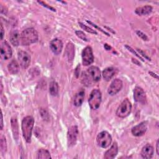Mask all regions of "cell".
Instances as JSON below:
<instances>
[{
  "label": "cell",
  "instance_id": "obj_8",
  "mask_svg": "<svg viewBox=\"0 0 159 159\" xmlns=\"http://www.w3.org/2000/svg\"><path fill=\"white\" fill-rule=\"evenodd\" d=\"M17 58L20 65L23 68H27L30 63V55L23 50H20L17 53Z\"/></svg>",
  "mask_w": 159,
  "mask_h": 159
},
{
  "label": "cell",
  "instance_id": "obj_10",
  "mask_svg": "<svg viewBox=\"0 0 159 159\" xmlns=\"http://www.w3.org/2000/svg\"><path fill=\"white\" fill-rule=\"evenodd\" d=\"M86 73L90 80L94 82H97L101 79V71L99 68L95 66H90L86 71Z\"/></svg>",
  "mask_w": 159,
  "mask_h": 159
},
{
  "label": "cell",
  "instance_id": "obj_26",
  "mask_svg": "<svg viewBox=\"0 0 159 159\" xmlns=\"http://www.w3.org/2000/svg\"><path fill=\"white\" fill-rule=\"evenodd\" d=\"M0 147H1V152L2 153H4L7 150V143L6 138L4 135H1V142H0Z\"/></svg>",
  "mask_w": 159,
  "mask_h": 159
},
{
  "label": "cell",
  "instance_id": "obj_37",
  "mask_svg": "<svg viewBox=\"0 0 159 159\" xmlns=\"http://www.w3.org/2000/svg\"><path fill=\"white\" fill-rule=\"evenodd\" d=\"M104 48H106V50H109L111 48V47L109 45H107V43H105L104 45Z\"/></svg>",
  "mask_w": 159,
  "mask_h": 159
},
{
  "label": "cell",
  "instance_id": "obj_17",
  "mask_svg": "<svg viewBox=\"0 0 159 159\" xmlns=\"http://www.w3.org/2000/svg\"><path fill=\"white\" fill-rule=\"evenodd\" d=\"M154 152L153 147L150 144H146L141 150V156L143 158H151Z\"/></svg>",
  "mask_w": 159,
  "mask_h": 159
},
{
  "label": "cell",
  "instance_id": "obj_2",
  "mask_svg": "<svg viewBox=\"0 0 159 159\" xmlns=\"http://www.w3.org/2000/svg\"><path fill=\"white\" fill-rule=\"evenodd\" d=\"M34 124V119L32 116L25 117L21 124V129L22 132V135L25 140L27 143H30L31 141L32 132Z\"/></svg>",
  "mask_w": 159,
  "mask_h": 159
},
{
  "label": "cell",
  "instance_id": "obj_19",
  "mask_svg": "<svg viewBox=\"0 0 159 159\" xmlns=\"http://www.w3.org/2000/svg\"><path fill=\"white\" fill-rule=\"evenodd\" d=\"M116 73V69L113 67H108L105 68L102 71V76L104 79L108 81L115 75Z\"/></svg>",
  "mask_w": 159,
  "mask_h": 159
},
{
  "label": "cell",
  "instance_id": "obj_22",
  "mask_svg": "<svg viewBox=\"0 0 159 159\" xmlns=\"http://www.w3.org/2000/svg\"><path fill=\"white\" fill-rule=\"evenodd\" d=\"M152 7L151 6L147 5L142 7H137L135 11V12L139 16H145L150 14L152 12Z\"/></svg>",
  "mask_w": 159,
  "mask_h": 159
},
{
  "label": "cell",
  "instance_id": "obj_27",
  "mask_svg": "<svg viewBox=\"0 0 159 159\" xmlns=\"http://www.w3.org/2000/svg\"><path fill=\"white\" fill-rule=\"evenodd\" d=\"M79 24H80V27H81L83 29H84V30L87 31L88 32H89V33H91V34H97V32H96L94 30H93V29L90 28L89 27H88L87 25H86L83 24V23H81V22H79Z\"/></svg>",
  "mask_w": 159,
  "mask_h": 159
},
{
  "label": "cell",
  "instance_id": "obj_35",
  "mask_svg": "<svg viewBox=\"0 0 159 159\" xmlns=\"http://www.w3.org/2000/svg\"><path fill=\"white\" fill-rule=\"evenodd\" d=\"M159 142L158 140L157 141V143H156V151H157V154L158 155H159Z\"/></svg>",
  "mask_w": 159,
  "mask_h": 159
},
{
  "label": "cell",
  "instance_id": "obj_16",
  "mask_svg": "<svg viewBox=\"0 0 159 159\" xmlns=\"http://www.w3.org/2000/svg\"><path fill=\"white\" fill-rule=\"evenodd\" d=\"M64 55L69 61H71L73 60L75 56V47L71 42H68L67 43L65 50Z\"/></svg>",
  "mask_w": 159,
  "mask_h": 159
},
{
  "label": "cell",
  "instance_id": "obj_21",
  "mask_svg": "<svg viewBox=\"0 0 159 159\" xmlns=\"http://www.w3.org/2000/svg\"><path fill=\"white\" fill-rule=\"evenodd\" d=\"M20 36L19 32L16 30L12 31L10 33V36H9V39L10 42L12 43L13 46L17 47L19 45V42H20Z\"/></svg>",
  "mask_w": 159,
  "mask_h": 159
},
{
  "label": "cell",
  "instance_id": "obj_30",
  "mask_svg": "<svg viewBox=\"0 0 159 159\" xmlns=\"http://www.w3.org/2000/svg\"><path fill=\"white\" fill-rule=\"evenodd\" d=\"M136 33L138 35V36L140 37L143 40H148V37H147V35L145 34H143V32H142L141 31L137 30V31H136Z\"/></svg>",
  "mask_w": 159,
  "mask_h": 159
},
{
  "label": "cell",
  "instance_id": "obj_28",
  "mask_svg": "<svg viewBox=\"0 0 159 159\" xmlns=\"http://www.w3.org/2000/svg\"><path fill=\"white\" fill-rule=\"evenodd\" d=\"M40 112V115L42 117L43 119V120H48L49 119V114L48 113V111L45 109H41Z\"/></svg>",
  "mask_w": 159,
  "mask_h": 159
},
{
  "label": "cell",
  "instance_id": "obj_38",
  "mask_svg": "<svg viewBox=\"0 0 159 159\" xmlns=\"http://www.w3.org/2000/svg\"><path fill=\"white\" fill-rule=\"evenodd\" d=\"M148 73H149V74H150V75H152V76H153V77H155V78L158 79V76H157L155 73H153V72H152V71H149Z\"/></svg>",
  "mask_w": 159,
  "mask_h": 159
},
{
  "label": "cell",
  "instance_id": "obj_23",
  "mask_svg": "<svg viewBox=\"0 0 159 159\" xmlns=\"http://www.w3.org/2000/svg\"><path fill=\"white\" fill-rule=\"evenodd\" d=\"M7 69L10 73L16 74L19 70V65L17 61L15 60H12L7 65Z\"/></svg>",
  "mask_w": 159,
  "mask_h": 159
},
{
  "label": "cell",
  "instance_id": "obj_13",
  "mask_svg": "<svg viewBox=\"0 0 159 159\" xmlns=\"http://www.w3.org/2000/svg\"><path fill=\"white\" fill-rule=\"evenodd\" d=\"M50 48L54 54L58 55L62 50L63 43L61 40L54 39L50 42Z\"/></svg>",
  "mask_w": 159,
  "mask_h": 159
},
{
  "label": "cell",
  "instance_id": "obj_12",
  "mask_svg": "<svg viewBox=\"0 0 159 159\" xmlns=\"http://www.w3.org/2000/svg\"><path fill=\"white\" fill-rule=\"evenodd\" d=\"M12 52L9 44L6 42L4 41L1 45V56L4 60H8L11 58Z\"/></svg>",
  "mask_w": 159,
  "mask_h": 159
},
{
  "label": "cell",
  "instance_id": "obj_24",
  "mask_svg": "<svg viewBox=\"0 0 159 159\" xmlns=\"http://www.w3.org/2000/svg\"><path fill=\"white\" fill-rule=\"evenodd\" d=\"M58 91H59V86H58V83L55 81H51L50 83V85H49L50 94L53 96H55L58 94Z\"/></svg>",
  "mask_w": 159,
  "mask_h": 159
},
{
  "label": "cell",
  "instance_id": "obj_3",
  "mask_svg": "<svg viewBox=\"0 0 159 159\" xmlns=\"http://www.w3.org/2000/svg\"><path fill=\"white\" fill-rule=\"evenodd\" d=\"M101 99L102 96L101 91L98 89H93L91 91L88 99V104L90 107L94 110L98 109L100 106Z\"/></svg>",
  "mask_w": 159,
  "mask_h": 159
},
{
  "label": "cell",
  "instance_id": "obj_36",
  "mask_svg": "<svg viewBox=\"0 0 159 159\" xmlns=\"http://www.w3.org/2000/svg\"><path fill=\"white\" fill-rule=\"evenodd\" d=\"M1 129L2 130L3 128V118H2V112H1Z\"/></svg>",
  "mask_w": 159,
  "mask_h": 159
},
{
  "label": "cell",
  "instance_id": "obj_7",
  "mask_svg": "<svg viewBox=\"0 0 159 159\" xmlns=\"http://www.w3.org/2000/svg\"><path fill=\"white\" fill-rule=\"evenodd\" d=\"M78 135V129L76 125L71 126L68 130L67 140L69 147L74 146L77 141Z\"/></svg>",
  "mask_w": 159,
  "mask_h": 159
},
{
  "label": "cell",
  "instance_id": "obj_11",
  "mask_svg": "<svg viewBox=\"0 0 159 159\" xmlns=\"http://www.w3.org/2000/svg\"><path fill=\"white\" fill-rule=\"evenodd\" d=\"M134 98L136 102L142 104H145L147 101L145 93L139 86H136L134 90Z\"/></svg>",
  "mask_w": 159,
  "mask_h": 159
},
{
  "label": "cell",
  "instance_id": "obj_5",
  "mask_svg": "<svg viewBox=\"0 0 159 159\" xmlns=\"http://www.w3.org/2000/svg\"><path fill=\"white\" fill-rule=\"evenodd\" d=\"M96 141L99 147L106 148L111 144L112 137L107 131H102L98 135Z\"/></svg>",
  "mask_w": 159,
  "mask_h": 159
},
{
  "label": "cell",
  "instance_id": "obj_6",
  "mask_svg": "<svg viewBox=\"0 0 159 159\" xmlns=\"http://www.w3.org/2000/svg\"><path fill=\"white\" fill-rule=\"evenodd\" d=\"M82 63L84 66H88L91 65L94 61V56L93 53V50L91 47L88 46L85 47L82 52Z\"/></svg>",
  "mask_w": 159,
  "mask_h": 159
},
{
  "label": "cell",
  "instance_id": "obj_29",
  "mask_svg": "<svg viewBox=\"0 0 159 159\" xmlns=\"http://www.w3.org/2000/svg\"><path fill=\"white\" fill-rule=\"evenodd\" d=\"M76 33V35L81 39H82L83 40H84V41H88V39H87V37L86 36V35L84 34V32H83L82 31H80V30H76L75 32Z\"/></svg>",
  "mask_w": 159,
  "mask_h": 159
},
{
  "label": "cell",
  "instance_id": "obj_20",
  "mask_svg": "<svg viewBox=\"0 0 159 159\" xmlns=\"http://www.w3.org/2000/svg\"><path fill=\"white\" fill-rule=\"evenodd\" d=\"M11 127H12L14 139L16 140H17L19 137V125H18L17 119L16 117H12L11 120Z\"/></svg>",
  "mask_w": 159,
  "mask_h": 159
},
{
  "label": "cell",
  "instance_id": "obj_4",
  "mask_svg": "<svg viewBox=\"0 0 159 159\" xmlns=\"http://www.w3.org/2000/svg\"><path fill=\"white\" fill-rule=\"evenodd\" d=\"M132 111V104L128 99H125L116 111L117 116L124 118L128 116Z\"/></svg>",
  "mask_w": 159,
  "mask_h": 159
},
{
  "label": "cell",
  "instance_id": "obj_31",
  "mask_svg": "<svg viewBox=\"0 0 159 159\" xmlns=\"http://www.w3.org/2000/svg\"><path fill=\"white\" fill-rule=\"evenodd\" d=\"M86 21H87V22H88V23H89V24H91V25H93V27H95V28H96V29H99V30H100V31H101V32H102V33H104V34H106V35H107V36H109V34H108V33H107V32H106V31H104V30H102V29H101V28H100V27H98V26H97V25H96V24H93V22H91V21H89V20H86Z\"/></svg>",
  "mask_w": 159,
  "mask_h": 159
},
{
  "label": "cell",
  "instance_id": "obj_18",
  "mask_svg": "<svg viewBox=\"0 0 159 159\" xmlns=\"http://www.w3.org/2000/svg\"><path fill=\"white\" fill-rule=\"evenodd\" d=\"M84 95H85V92L83 89L80 90L75 94L73 99V104L75 106L78 107L82 104L84 99Z\"/></svg>",
  "mask_w": 159,
  "mask_h": 159
},
{
  "label": "cell",
  "instance_id": "obj_25",
  "mask_svg": "<svg viewBox=\"0 0 159 159\" xmlns=\"http://www.w3.org/2000/svg\"><path fill=\"white\" fill-rule=\"evenodd\" d=\"M37 158L38 159H43V158H51L50 154L48 150L43 148H40L38 150L37 153Z\"/></svg>",
  "mask_w": 159,
  "mask_h": 159
},
{
  "label": "cell",
  "instance_id": "obj_9",
  "mask_svg": "<svg viewBox=\"0 0 159 159\" xmlns=\"http://www.w3.org/2000/svg\"><path fill=\"white\" fill-rule=\"evenodd\" d=\"M122 88V81L118 78L114 79L109 85L107 93L113 96L119 93Z\"/></svg>",
  "mask_w": 159,
  "mask_h": 159
},
{
  "label": "cell",
  "instance_id": "obj_33",
  "mask_svg": "<svg viewBox=\"0 0 159 159\" xmlns=\"http://www.w3.org/2000/svg\"><path fill=\"white\" fill-rule=\"evenodd\" d=\"M125 47H126V48H127V49H128L129 50H130L131 52H132L133 53H134V54H135V55H136V56H137L138 58H140V59H141L142 61H143V58H142V57H140L139 55H138V53H136V52H135V51H134V50H133V49H132V48L130 47H129V46H127V45H125Z\"/></svg>",
  "mask_w": 159,
  "mask_h": 159
},
{
  "label": "cell",
  "instance_id": "obj_32",
  "mask_svg": "<svg viewBox=\"0 0 159 159\" xmlns=\"http://www.w3.org/2000/svg\"><path fill=\"white\" fill-rule=\"evenodd\" d=\"M37 2H38L39 4H41L43 6L46 7H47L48 9H50V10H52V11H55V9H54L53 7H51V6H48V4H47L46 3H45L44 2H43V1H38Z\"/></svg>",
  "mask_w": 159,
  "mask_h": 159
},
{
  "label": "cell",
  "instance_id": "obj_14",
  "mask_svg": "<svg viewBox=\"0 0 159 159\" xmlns=\"http://www.w3.org/2000/svg\"><path fill=\"white\" fill-rule=\"evenodd\" d=\"M147 129V128L146 122H142L139 124L138 125L134 126V127H132L131 132L134 136L139 137V136L143 135L145 133Z\"/></svg>",
  "mask_w": 159,
  "mask_h": 159
},
{
  "label": "cell",
  "instance_id": "obj_1",
  "mask_svg": "<svg viewBox=\"0 0 159 159\" xmlns=\"http://www.w3.org/2000/svg\"><path fill=\"white\" fill-rule=\"evenodd\" d=\"M38 33L34 28H27L24 30L20 36V43L22 45H29L37 42Z\"/></svg>",
  "mask_w": 159,
  "mask_h": 159
},
{
  "label": "cell",
  "instance_id": "obj_34",
  "mask_svg": "<svg viewBox=\"0 0 159 159\" xmlns=\"http://www.w3.org/2000/svg\"><path fill=\"white\" fill-rule=\"evenodd\" d=\"M4 28H3V25L2 24H1V39L2 40V38H3V36H4Z\"/></svg>",
  "mask_w": 159,
  "mask_h": 159
},
{
  "label": "cell",
  "instance_id": "obj_15",
  "mask_svg": "<svg viewBox=\"0 0 159 159\" xmlns=\"http://www.w3.org/2000/svg\"><path fill=\"white\" fill-rule=\"evenodd\" d=\"M118 152V146L116 142H114L113 144L111 145V148L107 150L104 155V159H112L117 155Z\"/></svg>",
  "mask_w": 159,
  "mask_h": 159
}]
</instances>
